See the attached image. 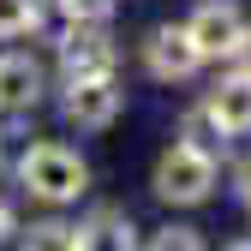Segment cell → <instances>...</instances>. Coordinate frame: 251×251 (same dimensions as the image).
<instances>
[{
  "label": "cell",
  "instance_id": "obj_10",
  "mask_svg": "<svg viewBox=\"0 0 251 251\" xmlns=\"http://www.w3.org/2000/svg\"><path fill=\"white\" fill-rule=\"evenodd\" d=\"M18 251H78V222H60V215L30 222L18 227Z\"/></svg>",
  "mask_w": 251,
  "mask_h": 251
},
{
  "label": "cell",
  "instance_id": "obj_14",
  "mask_svg": "<svg viewBox=\"0 0 251 251\" xmlns=\"http://www.w3.org/2000/svg\"><path fill=\"white\" fill-rule=\"evenodd\" d=\"M144 251H203V239H198V227H162Z\"/></svg>",
  "mask_w": 251,
  "mask_h": 251
},
{
  "label": "cell",
  "instance_id": "obj_5",
  "mask_svg": "<svg viewBox=\"0 0 251 251\" xmlns=\"http://www.w3.org/2000/svg\"><path fill=\"white\" fill-rule=\"evenodd\" d=\"M126 108V90L114 78H72L66 84V120L78 132H108Z\"/></svg>",
  "mask_w": 251,
  "mask_h": 251
},
{
  "label": "cell",
  "instance_id": "obj_13",
  "mask_svg": "<svg viewBox=\"0 0 251 251\" xmlns=\"http://www.w3.org/2000/svg\"><path fill=\"white\" fill-rule=\"evenodd\" d=\"M54 12L66 24H108L114 18V0H54Z\"/></svg>",
  "mask_w": 251,
  "mask_h": 251
},
{
  "label": "cell",
  "instance_id": "obj_6",
  "mask_svg": "<svg viewBox=\"0 0 251 251\" xmlns=\"http://www.w3.org/2000/svg\"><path fill=\"white\" fill-rule=\"evenodd\" d=\"M144 66H150V78L179 84V78H192L203 66V54H198L185 24H162V30H150V42H144Z\"/></svg>",
  "mask_w": 251,
  "mask_h": 251
},
{
  "label": "cell",
  "instance_id": "obj_4",
  "mask_svg": "<svg viewBox=\"0 0 251 251\" xmlns=\"http://www.w3.org/2000/svg\"><path fill=\"white\" fill-rule=\"evenodd\" d=\"M120 48L108 42L102 24H66V42H60V78H114Z\"/></svg>",
  "mask_w": 251,
  "mask_h": 251
},
{
  "label": "cell",
  "instance_id": "obj_1",
  "mask_svg": "<svg viewBox=\"0 0 251 251\" xmlns=\"http://www.w3.org/2000/svg\"><path fill=\"white\" fill-rule=\"evenodd\" d=\"M18 185L30 198H42V203H78L90 192V168L66 144H30L18 155Z\"/></svg>",
  "mask_w": 251,
  "mask_h": 251
},
{
  "label": "cell",
  "instance_id": "obj_8",
  "mask_svg": "<svg viewBox=\"0 0 251 251\" xmlns=\"http://www.w3.org/2000/svg\"><path fill=\"white\" fill-rule=\"evenodd\" d=\"M78 251H138V227H132V215L102 203V209H90V222H78Z\"/></svg>",
  "mask_w": 251,
  "mask_h": 251
},
{
  "label": "cell",
  "instance_id": "obj_2",
  "mask_svg": "<svg viewBox=\"0 0 251 251\" xmlns=\"http://www.w3.org/2000/svg\"><path fill=\"white\" fill-rule=\"evenodd\" d=\"M215 179H222V162H215L209 150L179 138V144L162 150V162H155V174H150V192L162 203H203L215 192Z\"/></svg>",
  "mask_w": 251,
  "mask_h": 251
},
{
  "label": "cell",
  "instance_id": "obj_16",
  "mask_svg": "<svg viewBox=\"0 0 251 251\" xmlns=\"http://www.w3.org/2000/svg\"><path fill=\"white\" fill-rule=\"evenodd\" d=\"M233 185H239V198H251V155H245V162H233Z\"/></svg>",
  "mask_w": 251,
  "mask_h": 251
},
{
  "label": "cell",
  "instance_id": "obj_9",
  "mask_svg": "<svg viewBox=\"0 0 251 251\" xmlns=\"http://www.w3.org/2000/svg\"><path fill=\"white\" fill-rule=\"evenodd\" d=\"M203 108L222 120V132H227V138H245V132H251V72L239 66L233 78H222V84L209 90V102H203Z\"/></svg>",
  "mask_w": 251,
  "mask_h": 251
},
{
  "label": "cell",
  "instance_id": "obj_15",
  "mask_svg": "<svg viewBox=\"0 0 251 251\" xmlns=\"http://www.w3.org/2000/svg\"><path fill=\"white\" fill-rule=\"evenodd\" d=\"M18 233V209H12V198H0V245H6Z\"/></svg>",
  "mask_w": 251,
  "mask_h": 251
},
{
  "label": "cell",
  "instance_id": "obj_7",
  "mask_svg": "<svg viewBox=\"0 0 251 251\" xmlns=\"http://www.w3.org/2000/svg\"><path fill=\"white\" fill-rule=\"evenodd\" d=\"M42 102V66L30 54H0V114H30Z\"/></svg>",
  "mask_w": 251,
  "mask_h": 251
},
{
  "label": "cell",
  "instance_id": "obj_17",
  "mask_svg": "<svg viewBox=\"0 0 251 251\" xmlns=\"http://www.w3.org/2000/svg\"><path fill=\"white\" fill-rule=\"evenodd\" d=\"M227 251H251V239H239V245H227Z\"/></svg>",
  "mask_w": 251,
  "mask_h": 251
},
{
  "label": "cell",
  "instance_id": "obj_3",
  "mask_svg": "<svg viewBox=\"0 0 251 251\" xmlns=\"http://www.w3.org/2000/svg\"><path fill=\"white\" fill-rule=\"evenodd\" d=\"M185 30H192V42H198L203 60H239V48L251 36V24H245V12L233 0H203V6L185 18Z\"/></svg>",
  "mask_w": 251,
  "mask_h": 251
},
{
  "label": "cell",
  "instance_id": "obj_12",
  "mask_svg": "<svg viewBox=\"0 0 251 251\" xmlns=\"http://www.w3.org/2000/svg\"><path fill=\"white\" fill-rule=\"evenodd\" d=\"M179 138H185V144H198V150H209V155H215V144H227V132H222V120H215L209 108H192V114H185V126H179Z\"/></svg>",
  "mask_w": 251,
  "mask_h": 251
},
{
  "label": "cell",
  "instance_id": "obj_11",
  "mask_svg": "<svg viewBox=\"0 0 251 251\" xmlns=\"http://www.w3.org/2000/svg\"><path fill=\"white\" fill-rule=\"evenodd\" d=\"M42 24V0H0V42H18Z\"/></svg>",
  "mask_w": 251,
  "mask_h": 251
}]
</instances>
